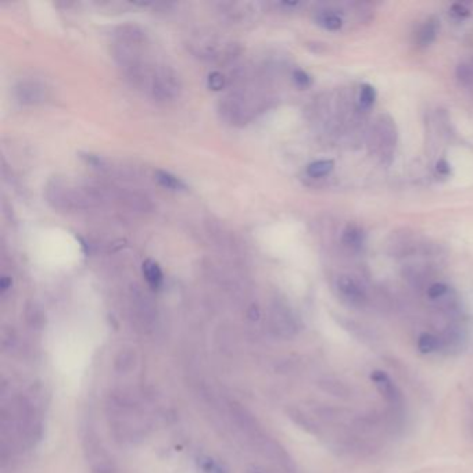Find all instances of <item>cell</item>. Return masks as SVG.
<instances>
[{
	"label": "cell",
	"instance_id": "21",
	"mask_svg": "<svg viewBox=\"0 0 473 473\" xmlns=\"http://www.w3.org/2000/svg\"><path fill=\"white\" fill-rule=\"evenodd\" d=\"M250 473H262V472H259V470H253V472H250Z\"/></svg>",
	"mask_w": 473,
	"mask_h": 473
},
{
	"label": "cell",
	"instance_id": "9",
	"mask_svg": "<svg viewBox=\"0 0 473 473\" xmlns=\"http://www.w3.org/2000/svg\"><path fill=\"white\" fill-rule=\"evenodd\" d=\"M335 163L332 160H318L314 162L307 167V174L312 178H322L332 172Z\"/></svg>",
	"mask_w": 473,
	"mask_h": 473
},
{
	"label": "cell",
	"instance_id": "18",
	"mask_svg": "<svg viewBox=\"0 0 473 473\" xmlns=\"http://www.w3.org/2000/svg\"><path fill=\"white\" fill-rule=\"evenodd\" d=\"M450 12H451V14H452L454 17H457V18H465V17H468V16L470 14L469 9L465 8V6L461 5V3L452 5L451 9H450Z\"/></svg>",
	"mask_w": 473,
	"mask_h": 473
},
{
	"label": "cell",
	"instance_id": "10",
	"mask_svg": "<svg viewBox=\"0 0 473 473\" xmlns=\"http://www.w3.org/2000/svg\"><path fill=\"white\" fill-rule=\"evenodd\" d=\"M155 179L159 181V183L167 189H171V190H182L185 189V183L177 178L175 175L170 174V172H166V171H157L155 172Z\"/></svg>",
	"mask_w": 473,
	"mask_h": 473
},
{
	"label": "cell",
	"instance_id": "7",
	"mask_svg": "<svg viewBox=\"0 0 473 473\" xmlns=\"http://www.w3.org/2000/svg\"><path fill=\"white\" fill-rule=\"evenodd\" d=\"M143 275L147 281V283L154 289V290H159L163 285V271L160 268V266L157 264V262L151 261V259H146L143 262Z\"/></svg>",
	"mask_w": 473,
	"mask_h": 473
},
{
	"label": "cell",
	"instance_id": "22",
	"mask_svg": "<svg viewBox=\"0 0 473 473\" xmlns=\"http://www.w3.org/2000/svg\"><path fill=\"white\" fill-rule=\"evenodd\" d=\"M470 63H472V64H473V60H472V62H470Z\"/></svg>",
	"mask_w": 473,
	"mask_h": 473
},
{
	"label": "cell",
	"instance_id": "17",
	"mask_svg": "<svg viewBox=\"0 0 473 473\" xmlns=\"http://www.w3.org/2000/svg\"><path fill=\"white\" fill-rule=\"evenodd\" d=\"M208 84H209V88H212V89L220 90L224 86V77L218 71H214V73L209 74Z\"/></svg>",
	"mask_w": 473,
	"mask_h": 473
},
{
	"label": "cell",
	"instance_id": "11",
	"mask_svg": "<svg viewBox=\"0 0 473 473\" xmlns=\"http://www.w3.org/2000/svg\"><path fill=\"white\" fill-rule=\"evenodd\" d=\"M436 35H437V21L431 20L422 28H420L418 34V42L422 46H428L436 39Z\"/></svg>",
	"mask_w": 473,
	"mask_h": 473
},
{
	"label": "cell",
	"instance_id": "15",
	"mask_svg": "<svg viewBox=\"0 0 473 473\" xmlns=\"http://www.w3.org/2000/svg\"><path fill=\"white\" fill-rule=\"evenodd\" d=\"M447 293H448V286L440 282L431 285L428 289V297L432 300H442L447 296Z\"/></svg>",
	"mask_w": 473,
	"mask_h": 473
},
{
	"label": "cell",
	"instance_id": "6",
	"mask_svg": "<svg viewBox=\"0 0 473 473\" xmlns=\"http://www.w3.org/2000/svg\"><path fill=\"white\" fill-rule=\"evenodd\" d=\"M363 240H365L363 231L358 225H354V224L347 225L346 229L343 231L342 242L350 250H359L363 244Z\"/></svg>",
	"mask_w": 473,
	"mask_h": 473
},
{
	"label": "cell",
	"instance_id": "14",
	"mask_svg": "<svg viewBox=\"0 0 473 473\" xmlns=\"http://www.w3.org/2000/svg\"><path fill=\"white\" fill-rule=\"evenodd\" d=\"M457 78L461 84L466 86L473 85V64L472 63H461L455 70Z\"/></svg>",
	"mask_w": 473,
	"mask_h": 473
},
{
	"label": "cell",
	"instance_id": "3",
	"mask_svg": "<svg viewBox=\"0 0 473 473\" xmlns=\"http://www.w3.org/2000/svg\"><path fill=\"white\" fill-rule=\"evenodd\" d=\"M337 292L351 305H362L366 301V292L363 286L353 277L343 275L336 282Z\"/></svg>",
	"mask_w": 473,
	"mask_h": 473
},
{
	"label": "cell",
	"instance_id": "19",
	"mask_svg": "<svg viewBox=\"0 0 473 473\" xmlns=\"http://www.w3.org/2000/svg\"><path fill=\"white\" fill-rule=\"evenodd\" d=\"M436 170H437V172L442 174V175H448V174H450V166H448V163L444 162V160H442V162L437 163Z\"/></svg>",
	"mask_w": 473,
	"mask_h": 473
},
{
	"label": "cell",
	"instance_id": "16",
	"mask_svg": "<svg viewBox=\"0 0 473 473\" xmlns=\"http://www.w3.org/2000/svg\"><path fill=\"white\" fill-rule=\"evenodd\" d=\"M293 78H294V82L300 88H308L311 85V77L305 71H303V70H296L293 73Z\"/></svg>",
	"mask_w": 473,
	"mask_h": 473
},
{
	"label": "cell",
	"instance_id": "4",
	"mask_svg": "<svg viewBox=\"0 0 473 473\" xmlns=\"http://www.w3.org/2000/svg\"><path fill=\"white\" fill-rule=\"evenodd\" d=\"M17 97L24 104H36L46 97V88L38 82H21L17 89Z\"/></svg>",
	"mask_w": 473,
	"mask_h": 473
},
{
	"label": "cell",
	"instance_id": "8",
	"mask_svg": "<svg viewBox=\"0 0 473 473\" xmlns=\"http://www.w3.org/2000/svg\"><path fill=\"white\" fill-rule=\"evenodd\" d=\"M317 23L328 31H339L343 27V18L333 10H322L317 14Z\"/></svg>",
	"mask_w": 473,
	"mask_h": 473
},
{
	"label": "cell",
	"instance_id": "20",
	"mask_svg": "<svg viewBox=\"0 0 473 473\" xmlns=\"http://www.w3.org/2000/svg\"><path fill=\"white\" fill-rule=\"evenodd\" d=\"M10 287H12V279L9 277H3L2 279H0V289H2V292H6Z\"/></svg>",
	"mask_w": 473,
	"mask_h": 473
},
{
	"label": "cell",
	"instance_id": "12",
	"mask_svg": "<svg viewBox=\"0 0 473 473\" xmlns=\"http://www.w3.org/2000/svg\"><path fill=\"white\" fill-rule=\"evenodd\" d=\"M197 466L200 473H227L225 469L212 457L200 455L197 458Z\"/></svg>",
	"mask_w": 473,
	"mask_h": 473
},
{
	"label": "cell",
	"instance_id": "1",
	"mask_svg": "<svg viewBox=\"0 0 473 473\" xmlns=\"http://www.w3.org/2000/svg\"><path fill=\"white\" fill-rule=\"evenodd\" d=\"M371 381L378 393L383 397L386 404L392 411V416L400 418L404 411V397L398 386L393 382V379L381 370H375L371 374Z\"/></svg>",
	"mask_w": 473,
	"mask_h": 473
},
{
	"label": "cell",
	"instance_id": "5",
	"mask_svg": "<svg viewBox=\"0 0 473 473\" xmlns=\"http://www.w3.org/2000/svg\"><path fill=\"white\" fill-rule=\"evenodd\" d=\"M416 348L420 354L432 355L444 351V342L443 337L431 332L420 333L416 339Z\"/></svg>",
	"mask_w": 473,
	"mask_h": 473
},
{
	"label": "cell",
	"instance_id": "2",
	"mask_svg": "<svg viewBox=\"0 0 473 473\" xmlns=\"http://www.w3.org/2000/svg\"><path fill=\"white\" fill-rule=\"evenodd\" d=\"M151 85H153L151 86L153 94L162 100L175 97L181 89L177 75L172 71L166 70V68L159 70L154 74Z\"/></svg>",
	"mask_w": 473,
	"mask_h": 473
},
{
	"label": "cell",
	"instance_id": "13",
	"mask_svg": "<svg viewBox=\"0 0 473 473\" xmlns=\"http://www.w3.org/2000/svg\"><path fill=\"white\" fill-rule=\"evenodd\" d=\"M375 99H376L375 88L372 85H368V84L362 85L361 92H359V104H361V107H363V109L371 107L372 104L375 103Z\"/></svg>",
	"mask_w": 473,
	"mask_h": 473
}]
</instances>
